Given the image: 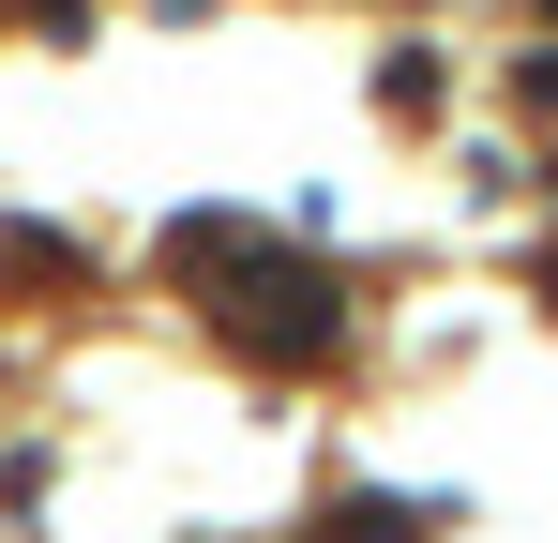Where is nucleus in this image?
Instances as JSON below:
<instances>
[{"label":"nucleus","instance_id":"1","mask_svg":"<svg viewBox=\"0 0 558 543\" xmlns=\"http://www.w3.org/2000/svg\"><path fill=\"white\" fill-rule=\"evenodd\" d=\"M182 287L227 317L242 362H332V348H348V287H332V257H272V242H242L227 212L182 227Z\"/></svg>","mask_w":558,"mask_h":543},{"label":"nucleus","instance_id":"2","mask_svg":"<svg viewBox=\"0 0 558 543\" xmlns=\"http://www.w3.org/2000/svg\"><path fill=\"white\" fill-rule=\"evenodd\" d=\"M544 317H558V257H544Z\"/></svg>","mask_w":558,"mask_h":543}]
</instances>
